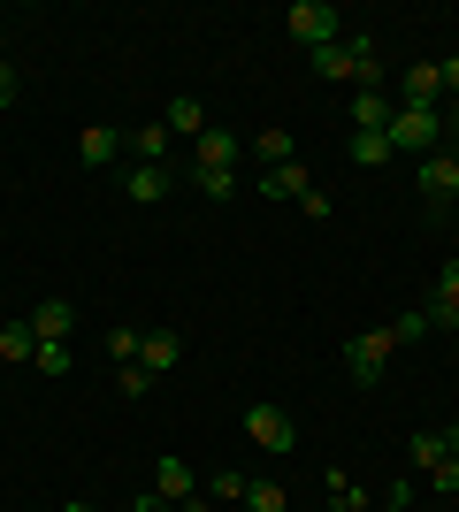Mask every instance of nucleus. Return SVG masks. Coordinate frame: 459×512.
<instances>
[{"mask_svg":"<svg viewBox=\"0 0 459 512\" xmlns=\"http://www.w3.org/2000/svg\"><path fill=\"white\" fill-rule=\"evenodd\" d=\"M383 138H391V153H421V161H429V153L444 146V107H398Z\"/></svg>","mask_w":459,"mask_h":512,"instance_id":"1","label":"nucleus"},{"mask_svg":"<svg viewBox=\"0 0 459 512\" xmlns=\"http://www.w3.org/2000/svg\"><path fill=\"white\" fill-rule=\"evenodd\" d=\"M291 39L306 46V54H322V46H337L345 39V16H337V8H329V0H291Z\"/></svg>","mask_w":459,"mask_h":512,"instance_id":"2","label":"nucleus"},{"mask_svg":"<svg viewBox=\"0 0 459 512\" xmlns=\"http://www.w3.org/2000/svg\"><path fill=\"white\" fill-rule=\"evenodd\" d=\"M421 207H429V214H452L459 207V153L452 146H437L429 161H421Z\"/></svg>","mask_w":459,"mask_h":512,"instance_id":"3","label":"nucleus"},{"mask_svg":"<svg viewBox=\"0 0 459 512\" xmlns=\"http://www.w3.org/2000/svg\"><path fill=\"white\" fill-rule=\"evenodd\" d=\"M391 352H398V344L383 337V329H352V337H345V367H352V383H383Z\"/></svg>","mask_w":459,"mask_h":512,"instance_id":"4","label":"nucleus"},{"mask_svg":"<svg viewBox=\"0 0 459 512\" xmlns=\"http://www.w3.org/2000/svg\"><path fill=\"white\" fill-rule=\"evenodd\" d=\"M245 436H253L261 451H291V444H299V421H291L284 406H268V398H261V406H245Z\"/></svg>","mask_w":459,"mask_h":512,"instance_id":"5","label":"nucleus"},{"mask_svg":"<svg viewBox=\"0 0 459 512\" xmlns=\"http://www.w3.org/2000/svg\"><path fill=\"white\" fill-rule=\"evenodd\" d=\"M238 138H230V130H207V138H199L192 146V176H238Z\"/></svg>","mask_w":459,"mask_h":512,"instance_id":"6","label":"nucleus"},{"mask_svg":"<svg viewBox=\"0 0 459 512\" xmlns=\"http://www.w3.org/2000/svg\"><path fill=\"white\" fill-rule=\"evenodd\" d=\"M169 184H176V176L161 169V161H131V169H123V192H131L138 207H153V199H169Z\"/></svg>","mask_w":459,"mask_h":512,"instance_id":"7","label":"nucleus"},{"mask_svg":"<svg viewBox=\"0 0 459 512\" xmlns=\"http://www.w3.org/2000/svg\"><path fill=\"white\" fill-rule=\"evenodd\" d=\"M69 329H77V306H69V299H39V306H31V337L69 344Z\"/></svg>","mask_w":459,"mask_h":512,"instance_id":"8","label":"nucleus"},{"mask_svg":"<svg viewBox=\"0 0 459 512\" xmlns=\"http://www.w3.org/2000/svg\"><path fill=\"white\" fill-rule=\"evenodd\" d=\"M306 192H314L306 161H284V169H261V199H291V207H299Z\"/></svg>","mask_w":459,"mask_h":512,"instance_id":"9","label":"nucleus"},{"mask_svg":"<svg viewBox=\"0 0 459 512\" xmlns=\"http://www.w3.org/2000/svg\"><path fill=\"white\" fill-rule=\"evenodd\" d=\"M153 490L169 497V505H184V497L199 490V474H192V459H176V451H161V467H153Z\"/></svg>","mask_w":459,"mask_h":512,"instance_id":"10","label":"nucleus"},{"mask_svg":"<svg viewBox=\"0 0 459 512\" xmlns=\"http://www.w3.org/2000/svg\"><path fill=\"white\" fill-rule=\"evenodd\" d=\"M176 360H184V337H176V329H146V344H138V367H146V375H169Z\"/></svg>","mask_w":459,"mask_h":512,"instance_id":"11","label":"nucleus"},{"mask_svg":"<svg viewBox=\"0 0 459 512\" xmlns=\"http://www.w3.org/2000/svg\"><path fill=\"white\" fill-rule=\"evenodd\" d=\"M115 153H123V130H108V123L77 130V161H85V169H108Z\"/></svg>","mask_w":459,"mask_h":512,"instance_id":"12","label":"nucleus"},{"mask_svg":"<svg viewBox=\"0 0 459 512\" xmlns=\"http://www.w3.org/2000/svg\"><path fill=\"white\" fill-rule=\"evenodd\" d=\"M437 100H444V77L429 62H414V69H406V85H398V107H437Z\"/></svg>","mask_w":459,"mask_h":512,"instance_id":"13","label":"nucleus"},{"mask_svg":"<svg viewBox=\"0 0 459 512\" xmlns=\"http://www.w3.org/2000/svg\"><path fill=\"white\" fill-rule=\"evenodd\" d=\"M398 100L391 92H352V130H391Z\"/></svg>","mask_w":459,"mask_h":512,"instance_id":"14","label":"nucleus"},{"mask_svg":"<svg viewBox=\"0 0 459 512\" xmlns=\"http://www.w3.org/2000/svg\"><path fill=\"white\" fill-rule=\"evenodd\" d=\"M169 123H146V130H131V138H123V153H131V161H161V169H169Z\"/></svg>","mask_w":459,"mask_h":512,"instance_id":"15","label":"nucleus"},{"mask_svg":"<svg viewBox=\"0 0 459 512\" xmlns=\"http://www.w3.org/2000/svg\"><path fill=\"white\" fill-rule=\"evenodd\" d=\"M169 138H192V146L207 138V107H199L192 92H184V100H169Z\"/></svg>","mask_w":459,"mask_h":512,"instance_id":"16","label":"nucleus"},{"mask_svg":"<svg viewBox=\"0 0 459 512\" xmlns=\"http://www.w3.org/2000/svg\"><path fill=\"white\" fill-rule=\"evenodd\" d=\"M31 352H39V337H31V321H0V360H8V367H23Z\"/></svg>","mask_w":459,"mask_h":512,"instance_id":"17","label":"nucleus"},{"mask_svg":"<svg viewBox=\"0 0 459 512\" xmlns=\"http://www.w3.org/2000/svg\"><path fill=\"white\" fill-rule=\"evenodd\" d=\"M253 161H261V169H284V161H299V153H291V130H261V138H253Z\"/></svg>","mask_w":459,"mask_h":512,"instance_id":"18","label":"nucleus"},{"mask_svg":"<svg viewBox=\"0 0 459 512\" xmlns=\"http://www.w3.org/2000/svg\"><path fill=\"white\" fill-rule=\"evenodd\" d=\"M406 451H414V467H421V474H437L444 459H452V444H444V428H421V436H414Z\"/></svg>","mask_w":459,"mask_h":512,"instance_id":"19","label":"nucleus"},{"mask_svg":"<svg viewBox=\"0 0 459 512\" xmlns=\"http://www.w3.org/2000/svg\"><path fill=\"white\" fill-rule=\"evenodd\" d=\"M245 512H291L284 482H268V474H253V482H245Z\"/></svg>","mask_w":459,"mask_h":512,"instance_id":"20","label":"nucleus"},{"mask_svg":"<svg viewBox=\"0 0 459 512\" xmlns=\"http://www.w3.org/2000/svg\"><path fill=\"white\" fill-rule=\"evenodd\" d=\"M245 482H253V474H238V467H222V474H207V482H199V490L215 497V505H245Z\"/></svg>","mask_w":459,"mask_h":512,"instance_id":"21","label":"nucleus"},{"mask_svg":"<svg viewBox=\"0 0 459 512\" xmlns=\"http://www.w3.org/2000/svg\"><path fill=\"white\" fill-rule=\"evenodd\" d=\"M31 367H39L46 383H62L69 367H77V352H69V344H46V337H39V352H31Z\"/></svg>","mask_w":459,"mask_h":512,"instance_id":"22","label":"nucleus"},{"mask_svg":"<svg viewBox=\"0 0 459 512\" xmlns=\"http://www.w3.org/2000/svg\"><path fill=\"white\" fill-rule=\"evenodd\" d=\"M352 161H360V169H383V161H391V138H383V130H352Z\"/></svg>","mask_w":459,"mask_h":512,"instance_id":"23","label":"nucleus"},{"mask_svg":"<svg viewBox=\"0 0 459 512\" xmlns=\"http://www.w3.org/2000/svg\"><path fill=\"white\" fill-rule=\"evenodd\" d=\"M306 62H314V77H337V85H345L352 77V46L337 39V46H322V54H306Z\"/></svg>","mask_w":459,"mask_h":512,"instance_id":"24","label":"nucleus"},{"mask_svg":"<svg viewBox=\"0 0 459 512\" xmlns=\"http://www.w3.org/2000/svg\"><path fill=\"white\" fill-rule=\"evenodd\" d=\"M429 314H459V260L437 268V299H429Z\"/></svg>","mask_w":459,"mask_h":512,"instance_id":"25","label":"nucleus"},{"mask_svg":"<svg viewBox=\"0 0 459 512\" xmlns=\"http://www.w3.org/2000/svg\"><path fill=\"white\" fill-rule=\"evenodd\" d=\"M383 337H391V344H421V337H429V314H421V306H414V314L383 321Z\"/></svg>","mask_w":459,"mask_h":512,"instance_id":"26","label":"nucleus"},{"mask_svg":"<svg viewBox=\"0 0 459 512\" xmlns=\"http://www.w3.org/2000/svg\"><path fill=\"white\" fill-rule=\"evenodd\" d=\"M329 505H337V512H368V497H360V482H345V474H329Z\"/></svg>","mask_w":459,"mask_h":512,"instance_id":"27","label":"nucleus"},{"mask_svg":"<svg viewBox=\"0 0 459 512\" xmlns=\"http://www.w3.org/2000/svg\"><path fill=\"white\" fill-rule=\"evenodd\" d=\"M138 344H146V329H108V352H115V367H131V360H138Z\"/></svg>","mask_w":459,"mask_h":512,"instance_id":"28","label":"nucleus"},{"mask_svg":"<svg viewBox=\"0 0 459 512\" xmlns=\"http://www.w3.org/2000/svg\"><path fill=\"white\" fill-rule=\"evenodd\" d=\"M115 390H123V398H146V390H153V375H146V367H115Z\"/></svg>","mask_w":459,"mask_h":512,"instance_id":"29","label":"nucleus"},{"mask_svg":"<svg viewBox=\"0 0 459 512\" xmlns=\"http://www.w3.org/2000/svg\"><path fill=\"white\" fill-rule=\"evenodd\" d=\"M299 214H306V222H329V214H337V207H329V192H322V184H314V192L299 199Z\"/></svg>","mask_w":459,"mask_h":512,"instance_id":"30","label":"nucleus"},{"mask_svg":"<svg viewBox=\"0 0 459 512\" xmlns=\"http://www.w3.org/2000/svg\"><path fill=\"white\" fill-rule=\"evenodd\" d=\"M16 100H23V77H16L8 62H0V107H16Z\"/></svg>","mask_w":459,"mask_h":512,"instance_id":"31","label":"nucleus"},{"mask_svg":"<svg viewBox=\"0 0 459 512\" xmlns=\"http://www.w3.org/2000/svg\"><path fill=\"white\" fill-rule=\"evenodd\" d=\"M429 490H444V497H452V490H459V459H444V467H437V474H429Z\"/></svg>","mask_w":459,"mask_h":512,"instance_id":"32","label":"nucleus"},{"mask_svg":"<svg viewBox=\"0 0 459 512\" xmlns=\"http://www.w3.org/2000/svg\"><path fill=\"white\" fill-rule=\"evenodd\" d=\"M123 512H176V505H169V497H161V490H146V497H131V505H123Z\"/></svg>","mask_w":459,"mask_h":512,"instance_id":"33","label":"nucleus"},{"mask_svg":"<svg viewBox=\"0 0 459 512\" xmlns=\"http://www.w3.org/2000/svg\"><path fill=\"white\" fill-rule=\"evenodd\" d=\"M383 512H414V474H406V482L391 490V505H383Z\"/></svg>","mask_w":459,"mask_h":512,"instance_id":"34","label":"nucleus"},{"mask_svg":"<svg viewBox=\"0 0 459 512\" xmlns=\"http://www.w3.org/2000/svg\"><path fill=\"white\" fill-rule=\"evenodd\" d=\"M176 512H215V497H207V490H192V497H184Z\"/></svg>","mask_w":459,"mask_h":512,"instance_id":"35","label":"nucleus"},{"mask_svg":"<svg viewBox=\"0 0 459 512\" xmlns=\"http://www.w3.org/2000/svg\"><path fill=\"white\" fill-rule=\"evenodd\" d=\"M437 77H444V92L459 100V62H437Z\"/></svg>","mask_w":459,"mask_h":512,"instance_id":"36","label":"nucleus"},{"mask_svg":"<svg viewBox=\"0 0 459 512\" xmlns=\"http://www.w3.org/2000/svg\"><path fill=\"white\" fill-rule=\"evenodd\" d=\"M421 314H429V306H421ZM429 329H459V314H429Z\"/></svg>","mask_w":459,"mask_h":512,"instance_id":"37","label":"nucleus"},{"mask_svg":"<svg viewBox=\"0 0 459 512\" xmlns=\"http://www.w3.org/2000/svg\"><path fill=\"white\" fill-rule=\"evenodd\" d=\"M444 138H452V153H459V107H452V115H444Z\"/></svg>","mask_w":459,"mask_h":512,"instance_id":"38","label":"nucleus"},{"mask_svg":"<svg viewBox=\"0 0 459 512\" xmlns=\"http://www.w3.org/2000/svg\"><path fill=\"white\" fill-rule=\"evenodd\" d=\"M444 444H452V459H459V421H452V428H444Z\"/></svg>","mask_w":459,"mask_h":512,"instance_id":"39","label":"nucleus"},{"mask_svg":"<svg viewBox=\"0 0 459 512\" xmlns=\"http://www.w3.org/2000/svg\"><path fill=\"white\" fill-rule=\"evenodd\" d=\"M62 512H92V505H62Z\"/></svg>","mask_w":459,"mask_h":512,"instance_id":"40","label":"nucleus"}]
</instances>
